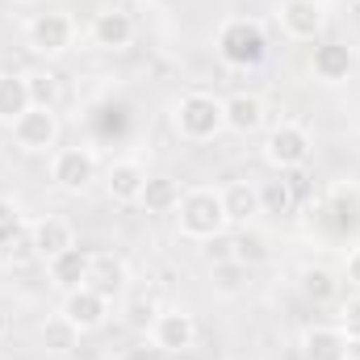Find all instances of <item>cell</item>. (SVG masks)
<instances>
[{
    "mask_svg": "<svg viewBox=\"0 0 360 360\" xmlns=\"http://www.w3.org/2000/svg\"><path fill=\"white\" fill-rule=\"evenodd\" d=\"M214 51L231 72H256L269 59V34L256 17H226L214 34Z\"/></svg>",
    "mask_w": 360,
    "mask_h": 360,
    "instance_id": "obj_1",
    "label": "cell"
},
{
    "mask_svg": "<svg viewBox=\"0 0 360 360\" xmlns=\"http://www.w3.org/2000/svg\"><path fill=\"white\" fill-rule=\"evenodd\" d=\"M176 226L184 239L193 243H205L222 231H231L226 222V205H222V188L214 184H197V188H184L176 205Z\"/></svg>",
    "mask_w": 360,
    "mask_h": 360,
    "instance_id": "obj_2",
    "label": "cell"
},
{
    "mask_svg": "<svg viewBox=\"0 0 360 360\" xmlns=\"http://www.w3.org/2000/svg\"><path fill=\"white\" fill-rule=\"evenodd\" d=\"M172 130H176L184 143H214L222 130H226V109H222V96L205 89H193L172 101Z\"/></svg>",
    "mask_w": 360,
    "mask_h": 360,
    "instance_id": "obj_3",
    "label": "cell"
},
{
    "mask_svg": "<svg viewBox=\"0 0 360 360\" xmlns=\"http://www.w3.org/2000/svg\"><path fill=\"white\" fill-rule=\"evenodd\" d=\"M260 151H264V164H269L272 172L289 176V172H297V168L310 164V155H314V139H310V130H306L302 122L281 117V122H272L269 126Z\"/></svg>",
    "mask_w": 360,
    "mask_h": 360,
    "instance_id": "obj_4",
    "label": "cell"
},
{
    "mask_svg": "<svg viewBox=\"0 0 360 360\" xmlns=\"http://www.w3.org/2000/svg\"><path fill=\"white\" fill-rule=\"evenodd\" d=\"M76 34H80V25H76V17L68 8H46V13H34L25 21V46L34 55H42V59L68 55L76 46Z\"/></svg>",
    "mask_w": 360,
    "mask_h": 360,
    "instance_id": "obj_5",
    "label": "cell"
},
{
    "mask_svg": "<svg viewBox=\"0 0 360 360\" xmlns=\"http://www.w3.org/2000/svg\"><path fill=\"white\" fill-rule=\"evenodd\" d=\"M310 214H319L323 235L327 239H348L360 231V188L352 180H335L319 205H310Z\"/></svg>",
    "mask_w": 360,
    "mask_h": 360,
    "instance_id": "obj_6",
    "label": "cell"
},
{
    "mask_svg": "<svg viewBox=\"0 0 360 360\" xmlns=\"http://www.w3.org/2000/svg\"><path fill=\"white\" fill-rule=\"evenodd\" d=\"M8 130H13L17 151H25V155H51L59 147V134H63L59 109H46V105H30Z\"/></svg>",
    "mask_w": 360,
    "mask_h": 360,
    "instance_id": "obj_7",
    "label": "cell"
},
{
    "mask_svg": "<svg viewBox=\"0 0 360 360\" xmlns=\"http://www.w3.org/2000/svg\"><path fill=\"white\" fill-rule=\"evenodd\" d=\"M101 176V168H96V155H92L89 147H55L51 151V184L59 188V193H68V197H80V193H89L92 184Z\"/></svg>",
    "mask_w": 360,
    "mask_h": 360,
    "instance_id": "obj_8",
    "label": "cell"
},
{
    "mask_svg": "<svg viewBox=\"0 0 360 360\" xmlns=\"http://www.w3.org/2000/svg\"><path fill=\"white\" fill-rule=\"evenodd\" d=\"M276 25L289 42H319L327 30V8H323V0H281Z\"/></svg>",
    "mask_w": 360,
    "mask_h": 360,
    "instance_id": "obj_9",
    "label": "cell"
},
{
    "mask_svg": "<svg viewBox=\"0 0 360 360\" xmlns=\"http://www.w3.org/2000/svg\"><path fill=\"white\" fill-rule=\"evenodd\" d=\"M59 314L80 331V335H92V331H101L105 323H109V314H113V302L105 297V293H96L92 285H80V289H72V293H63V302H59Z\"/></svg>",
    "mask_w": 360,
    "mask_h": 360,
    "instance_id": "obj_10",
    "label": "cell"
},
{
    "mask_svg": "<svg viewBox=\"0 0 360 360\" xmlns=\"http://www.w3.org/2000/svg\"><path fill=\"white\" fill-rule=\"evenodd\" d=\"M147 335H151V344H155L160 352H168V356L193 352V348H197V319H193L188 310H180V306H168V310L155 314V323H151Z\"/></svg>",
    "mask_w": 360,
    "mask_h": 360,
    "instance_id": "obj_11",
    "label": "cell"
},
{
    "mask_svg": "<svg viewBox=\"0 0 360 360\" xmlns=\"http://www.w3.org/2000/svg\"><path fill=\"white\" fill-rule=\"evenodd\" d=\"M134 34H139L134 13H130V8H122V4L101 8V13L92 17V25H89V42L96 46V51H109V55L130 51V46H134Z\"/></svg>",
    "mask_w": 360,
    "mask_h": 360,
    "instance_id": "obj_12",
    "label": "cell"
},
{
    "mask_svg": "<svg viewBox=\"0 0 360 360\" xmlns=\"http://www.w3.org/2000/svg\"><path fill=\"white\" fill-rule=\"evenodd\" d=\"M352 72H356V51L348 42H335V38L314 42V51H310V76L319 84H348Z\"/></svg>",
    "mask_w": 360,
    "mask_h": 360,
    "instance_id": "obj_13",
    "label": "cell"
},
{
    "mask_svg": "<svg viewBox=\"0 0 360 360\" xmlns=\"http://www.w3.org/2000/svg\"><path fill=\"white\" fill-rule=\"evenodd\" d=\"M30 239H34V256L46 264V260H55L59 252L76 248V226H72L68 218H59V214H42V218L30 222Z\"/></svg>",
    "mask_w": 360,
    "mask_h": 360,
    "instance_id": "obj_14",
    "label": "cell"
},
{
    "mask_svg": "<svg viewBox=\"0 0 360 360\" xmlns=\"http://www.w3.org/2000/svg\"><path fill=\"white\" fill-rule=\"evenodd\" d=\"M147 168L139 164V160H113L109 168H105V193H109V201H117V205H139V197H143V188H147Z\"/></svg>",
    "mask_w": 360,
    "mask_h": 360,
    "instance_id": "obj_15",
    "label": "cell"
},
{
    "mask_svg": "<svg viewBox=\"0 0 360 360\" xmlns=\"http://www.w3.org/2000/svg\"><path fill=\"white\" fill-rule=\"evenodd\" d=\"M302 360H348L352 356V340L335 327V323H314L302 331Z\"/></svg>",
    "mask_w": 360,
    "mask_h": 360,
    "instance_id": "obj_16",
    "label": "cell"
},
{
    "mask_svg": "<svg viewBox=\"0 0 360 360\" xmlns=\"http://www.w3.org/2000/svg\"><path fill=\"white\" fill-rule=\"evenodd\" d=\"M222 109H226L231 134H260L269 126V109L256 92H231V96H222Z\"/></svg>",
    "mask_w": 360,
    "mask_h": 360,
    "instance_id": "obj_17",
    "label": "cell"
},
{
    "mask_svg": "<svg viewBox=\"0 0 360 360\" xmlns=\"http://www.w3.org/2000/svg\"><path fill=\"white\" fill-rule=\"evenodd\" d=\"M89 285L96 293H105L109 302L122 297L130 289V264H126V256H117V252H92Z\"/></svg>",
    "mask_w": 360,
    "mask_h": 360,
    "instance_id": "obj_18",
    "label": "cell"
},
{
    "mask_svg": "<svg viewBox=\"0 0 360 360\" xmlns=\"http://www.w3.org/2000/svg\"><path fill=\"white\" fill-rule=\"evenodd\" d=\"M89 269H92V252L80 248V243L68 248V252H59L55 260H46V276H51V285L59 293H72V289L89 285Z\"/></svg>",
    "mask_w": 360,
    "mask_h": 360,
    "instance_id": "obj_19",
    "label": "cell"
},
{
    "mask_svg": "<svg viewBox=\"0 0 360 360\" xmlns=\"http://www.w3.org/2000/svg\"><path fill=\"white\" fill-rule=\"evenodd\" d=\"M222 205H226L231 226H252L260 218V193H256L252 180H226L222 184Z\"/></svg>",
    "mask_w": 360,
    "mask_h": 360,
    "instance_id": "obj_20",
    "label": "cell"
},
{
    "mask_svg": "<svg viewBox=\"0 0 360 360\" xmlns=\"http://www.w3.org/2000/svg\"><path fill=\"white\" fill-rule=\"evenodd\" d=\"M256 193H260V214H269V218H289L293 210H297V193H293V180L289 176H269L256 184Z\"/></svg>",
    "mask_w": 360,
    "mask_h": 360,
    "instance_id": "obj_21",
    "label": "cell"
},
{
    "mask_svg": "<svg viewBox=\"0 0 360 360\" xmlns=\"http://www.w3.org/2000/svg\"><path fill=\"white\" fill-rule=\"evenodd\" d=\"M30 105L34 101H30L25 72H0V126H13Z\"/></svg>",
    "mask_w": 360,
    "mask_h": 360,
    "instance_id": "obj_22",
    "label": "cell"
},
{
    "mask_svg": "<svg viewBox=\"0 0 360 360\" xmlns=\"http://www.w3.org/2000/svg\"><path fill=\"white\" fill-rule=\"evenodd\" d=\"M297 289H302V297L314 302V306H327V302L340 297V281H335V272L323 269V264H306L302 276H297Z\"/></svg>",
    "mask_w": 360,
    "mask_h": 360,
    "instance_id": "obj_23",
    "label": "cell"
},
{
    "mask_svg": "<svg viewBox=\"0 0 360 360\" xmlns=\"http://www.w3.org/2000/svg\"><path fill=\"white\" fill-rule=\"evenodd\" d=\"M180 193H184V188H180L176 176H147V188H143L139 205H143L147 214H176Z\"/></svg>",
    "mask_w": 360,
    "mask_h": 360,
    "instance_id": "obj_24",
    "label": "cell"
},
{
    "mask_svg": "<svg viewBox=\"0 0 360 360\" xmlns=\"http://www.w3.org/2000/svg\"><path fill=\"white\" fill-rule=\"evenodd\" d=\"M231 243H235V260L239 264H248V269H256V264H264L269 260V239L256 231V226H231Z\"/></svg>",
    "mask_w": 360,
    "mask_h": 360,
    "instance_id": "obj_25",
    "label": "cell"
},
{
    "mask_svg": "<svg viewBox=\"0 0 360 360\" xmlns=\"http://www.w3.org/2000/svg\"><path fill=\"white\" fill-rule=\"evenodd\" d=\"M248 276H252L248 264L222 260V264H210V289H214L218 297H239V293L248 289Z\"/></svg>",
    "mask_w": 360,
    "mask_h": 360,
    "instance_id": "obj_26",
    "label": "cell"
},
{
    "mask_svg": "<svg viewBox=\"0 0 360 360\" xmlns=\"http://www.w3.org/2000/svg\"><path fill=\"white\" fill-rule=\"evenodd\" d=\"M160 310H164V306H160L151 293H130V297L122 302V323H126L130 331H143V335H147Z\"/></svg>",
    "mask_w": 360,
    "mask_h": 360,
    "instance_id": "obj_27",
    "label": "cell"
},
{
    "mask_svg": "<svg viewBox=\"0 0 360 360\" xmlns=\"http://www.w3.org/2000/svg\"><path fill=\"white\" fill-rule=\"evenodd\" d=\"M25 84H30V101L34 105H46V109H59V76L46 68V72H25Z\"/></svg>",
    "mask_w": 360,
    "mask_h": 360,
    "instance_id": "obj_28",
    "label": "cell"
},
{
    "mask_svg": "<svg viewBox=\"0 0 360 360\" xmlns=\"http://www.w3.org/2000/svg\"><path fill=\"white\" fill-rule=\"evenodd\" d=\"M76 340H80V331H76L63 314H55V319H46V323H42V344H46L51 352H72V348H76Z\"/></svg>",
    "mask_w": 360,
    "mask_h": 360,
    "instance_id": "obj_29",
    "label": "cell"
},
{
    "mask_svg": "<svg viewBox=\"0 0 360 360\" xmlns=\"http://www.w3.org/2000/svg\"><path fill=\"white\" fill-rule=\"evenodd\" d=\"M30 260H38V256H34V239H30V222H25L13 239H4V243H0V264L21 269V264H30Z\"/></svg>",
    "mask_w": 360,
    "mask_h": 360,
    "instance_id": "obj_30",
    "label": "cell"
},
{
    "mask_svg": "<svg viewBox=\"0 0 360 360\" xmlns=\"http://www.w3.org/2000/svg\"><path fill=\"white\" fill-rule=\"evenodd\" d=\"M201 256H205V264H222V260H235V243H231V231H222V235L205 239V243H201Z\"/></svg>",
    "mask_w": 360,
    "mask_h": 360,
    "instance_id": "obj_31",
    "label": "cell"
},
{
    "mask_svg": "<svg viewBox=\"0 0 360 360\" xmlns=\"http://www.w3.org/2000/svg\"><path fill=\"white\" fill-rule=\"evenodd\" d=\"M21 226H25V218H21V205H17L13 197H0V243H4V239H13Z\"/></svg>",
    "mask_w": 360,
    "mask_h": 360,
    "instance_id": "obj_32",
    "label": "cell"
},
{
    "mask_svg": "<svg viewBox=\"0 0 360 360\" xmlns=\"http://www.w3.org/2000/svg\"><path fill=\"white\" fill-rule=\"evenodd\" d=\"M335 327L352 340V344H360V293L356 297H348L344 306H340V319H335Z\"/></svg>",
    "mask_w": 360,
    "mask_h": 360,
    "instance_id": "obj_33",
    "label": "cell"
},
{
    "mask_svg": "<svg viewBox=\"0 0 360 360\" xmlns=\"http://www.w3.org/2000/svg\"><path fill=\"white\" fill-rule=\"evenodd\" d=\"M344 276H348V285L360 289V243H352L348 256H344Z\"/></svg>",
    "mask_w": 360,
    "mask_h": 360,
    "instance_id": "obj_34",
    "label": "cell"
},
{
    "mask_svg": "<svg viewBox=\"0 0 360 360\" xmlns=\"http://www.w3.org/2000/svg\"><path fill=\"white\" fill-rule=\"evenodd\" d=\"M8 327H13V319H8V314H4V310H0V335H4V331H8Z\"/></svg>",
    "mask_w": 360,
    "mask_h": 360,
    "instance_id": "obj_35",
    "label": "cell"
},
{
    "mask_svg": "<svg viewBox=\"0 0 360 360\" xmlns=\"http://www.w3.org/2000/svg\"><path fill=\"white\" fill-rule=\"evenodd\" d=\"M17 4H38V0H17Z\"/></svg>",
    "mask_w": 360,
    "mask_h": 360,
    "instance_id": "obj_36",
    "label": "cell"
},
{
    "mask_svg": "<svg viewBox=\"0 0 360 360\" xmlns=\"http://www.w3.org/2000/svg\"><path fill=\"white\" fill-rule=\"evenodd\" d=\"M348 360H360V356H348Z\"/></svg>",
    "mask_w": 360,
    "mask_h": 360,
    "instance_id": "obj_37",
    "label": "cell"
}]
</instances>
